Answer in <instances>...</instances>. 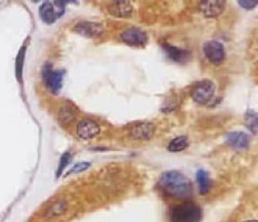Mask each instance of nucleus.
Wrapping results in <instances>:
<instances>
[{"label": "nucleus", "instance_id": "15", "mask_svg": "<svg viewBox=\"0 0 258 222\" xmlns=\"http://www.w3.org/2000/svg\"><path fill=\"white\" fill-rule=\"evenodd\" d=\"M196 178H197L198 189H199V193L201 196H206L210 190V180H209L208 173H207V171L199 169L196 173Z\"/></svg>", "mask_w": 258, "mask_h": 222}, {"label": "nucleus", "instance_id": "22", "mask_svg": "<svg viewBox=\"0 0 258 222\" xmlns=\"http://www.w3.org/2000/svg\"><path fill=\"white\" fill-rule=\"evenodd\" d=\"M90 166V164L89 163H79L75 165L71 168V170L69 171V172L67 173V175L69 174H72V173H79V172H82V171L87 170Z\"/></svg>", "mask_w": 258, "mask_h": 222}, {"label": "nucleus", "instance_id": "12", "mask_svg": "<svg viewBox=\"0 0 258 222\" xmlns=\"http://www.w3.org/2000/svg\"><path fill=\"white\" fill-rule=\"evenodd\" d=\"M226 141L229 146H232L235 149L243 150L247 149L248 146H250L251 138L245 132L242 131H234L229 132L227 136H226Z\"/></svg>", "mask_w": 258, "mask_h": 222}, {"label": "nucleus", "instance_id": "21", "mask_svg": "<svg viewBox=\"0 0 258 222\" xmlns=\"http://www.w3.org/2000/svg\"><path fill=\"white\" fill-rule=\"evenodd\" d=\"M64 210H66V203L63 201L57 202L56 205H54L52 209H50L49 216H59L64 214Z\"/></svg>", "mask_w": 258, "mask_h": 222}, {"label": "nucleus", "instance_id": "11", "mask_svg": "<svg viewBox=\"0 0 258 222\" xmlns=\"http://www.w3.org/2000/svg\"><path fill=\"white\" fill-rule=\"evenodd\" d=\"M225 2L220 0H209V1H204L199 3V10L204 13L207 18H215L218 17L220 13L224 11Z\"/></svg>", "mask_w": 258, "mask_h": 222}, {"label": "nucleus", "instance_id": "24", "mask_svg": "<svg viewBox=\"0 0 258 222\" xmlns=\"http://www.w3.org/2000/svg\"><path fill=\"white\" fill-rule=\"evenodd\" d=\"M246 222H257V220H250V221H246Z\"/></svg>", "mask_w": 258, "mask_h": 222}, {"label": "nucleus", "instance_id": "23", "mask_svg": "<svg viewBox=\"0 0 258 222\" xmlns=\"http://www.w3.org/2000/svg\"><path fill=\"white\" fill-rule=\"evenodd\" d=\"M238 4L244 9H247V10H252L257 6L256 1H238Z\"/></svg>", "mask_w": 258, "mask_h": 222}, {"label": "nucleus", "instance_id": "14", "mask_svg": "<svg viewBox=\"0 0 258 222\" xmlns=\"http://www.w3.org/2000/svg\"><path fill=\"white\" fill-rule=\"evenodd\" d=\"M164 49L166 54H167L168 58L175 62L184 63V62H187L191 58L190 52H187L185 49L175 47V46H172L169 44H164Z\"/></svg>", "mask_w": 258, "mask_h": 222}, {"label": "nucleus", "instance_id": "3", "mask_svg": "<svg viewBox=\"0 0 258 222\" xmlns=\"http://www.w3.org/2000/svg\"><path fill=\"white\" fill-rule=\"evenodd\" d=\"M216 87L214 82L208 79H205L194 87L192 91V98L198 105H207L210 103L215 95Z\"/></svg>", "mask_w": 258, "mask_h": 222}, {"label": "nucleus", "instance_id": "4", "mask_svg": "<svg viewBox=\"0 0 258 222\" xmlns=\"http://www.w3.org/2000/svg\"><path fill=\"white\" fill-rule=\"evenodd\" d=\"M64 76V72L63 70H53L49 64H46L43 69V78L46 86L55 95L59 94L62 90Z\"/></svg>", "mask_w": 258, "mask_h": 222}, {"label": "nucleus", "instance_id": "8", "mask_svg": "<svg viewBox=\"0 0 258 222\" xmlns=\"http://www.w3.org/2000/svg\"><path fill=\"white\" fill-rule=\"evenodd\" d=\"M100 127L98 123L93 121L90 119H84L77 124V135L81 139L85 140H89V139H94L99 135Z\"/></svg>", "mask_w": 258, "mask_h": 222}, {"label": "nucleus", "instance_id": "20", "mask_svg": "<svg viewBox=\"0 0 258 222\" xmlns=\"http://www.w3.org/2000/svg\"><path fill=\"white\" fill-rule=\"evenodd\" d=\"M70 158L71 156L69 152H64V154L62 156L61 161H59V166H58V170H57V178H59L63 173V171L64 170V168L68 166V164L70 163Z\"/></svg>", "mask_w": 258, "mask_h": 222}, {"label": "nucleus", "instance_id": "2", "mask_svg": "<svg viewBox=\"0 0 258 222\" xmlns=\"http://www.w3.org/2000/svg\"><path fill=\"white\" fill-rule=\"evenodd\" d=\"M172 222H200L202 219V210L196 203L186 201L174 207L169 212Z\"/></svg>", "mask_w": 258, "mask_h": 222}, {"label": "nucleus", "instance_id": "13", "mask_svg": "<svg viewBox=\"0 0 258 222\" xmlns=\"http://www.w3.org/2000/svg\"><path fill=\"white\" fill-rule=\"evenodd\" d=\"M110 15L119 18H127L131 16L133 8L129 1H114L107 7Z\"/></svg>", "mask_w": 258, "mask_h": 222}, {"label": "nucleus", "instance_id": "16", "mask_svg": "<svg viewBox=\"0 0 258 222\" xmlns=\"http://www.w3.org/2000/svg\"><path fill=\"white\" fill-rule=\"evenodd\" d=\"M59 121L63 124H69L71 123L76 118V112L70 106H63L61 111L58 113Z\"/></svg>", "mask_w": 258, "mask_h": 222}, {"label": "nucleus", "instance_id": "7", "mask_svg": "<svg viewBox=\"0 0 258 222\" xmlns=\"http://www.w3.org/2000/svg\"><path fill=\"white\" fill-rule=\"evenodd\" d=\"M122 40L130 47H145L148 44V36L138 28H130L121 35Z\"/></svg>", "mask_w": 258, "mask_h": 222}, {"label": "nucleus", "instance_id": "19", "mask_svg": "<svg viewBox=\"0 0 258 222\" xmlns=\"http://www.w3.org/2000/svg\"><path fill=\"white\" fill-rule=\"evenodd\" d=\"M24 58H25V47L20 49V52L18 53L17 60H16V75L18 80L21 81L22 77V67H24Z\"/></svg>", "mask_w": 258, "mask_h": 222}, {"label": "nucleus", "instance_id": "10", "mask_svg": "<svg viewBox=\"0 0 258 222\" xmlns=\"http://www.w3.org/2000/svg\"><path fill=\"white\" fill-rule=\"evenodd\" d=\"M155 127L153 123L141 122L132 126L130 131H129V135L132 139H136V140H148V139L153 137Z\"/></svg>", "mask_w": 258, "mask_h": 222}, {"label": "nucleus", "instance_id": "6", "mask_svg": "<svg viewBox=\"0 0 258 222\" xmlns=\"http://www.w3.org/2000/svg\"><path fill=\"white\" fill-rule=\"evenodd\" d=\"M204 54L207 59L213 64H216V66L222 63L226 57L224 46L217 40L207 41L204 45Z\"/></svg>", "mask_w": 258, "mask_h": 222}, {"label": "nucleus", "instance_id": "9", "mask_svg": "<svg viewBox=\"0 0 258 222\" xmlns=\"http://www.w3.org/2000/svg\"><path fill=\"white\" fill-rule=\"evenodd\" d=\"M77 34H79L87 38H96V37H100L104 32V28L100 24H96V22L89 21H80L73 28Z\"/></svg>", "mask_w": 258, "mask_h": 222}, {"label": "nucleus", "instance_id": "1", "mask_svg": "<svg viewBox=\"0 0 258 222\" xmlns=\"http://www.w3.org/2000/svg\"><path fill=\"white\" fill-rule=\"evenodd\" d=\"M159 186L168 196L187 200L193 194V184L185 174L176 170L166 171L159 178Z\"/></svg>", "mask_w": 258, "mask_h": 222}, {"label": "nucleus", "instance_id": "18", "mask_svg": "<svg viewBox=\"0 0 258 222\" xmlns=\"http://www.w3.org/2000/svg\"><path fill=\"white\" fill-rule=\"evenodd\" d=\"M245 122L247 128L253 133H257V113L253 110H248L245 114Z\"/></svg>", "mask_w": 258, "mask_h": 222}, {"label": "nucleus", "instance_id": "17", "mask_svg": "<svg viewBox=\"0 0 258 222\" xmlns=\"http://www.w3.org/2000/svg\"><path fill=\"white\" fill-rule=\"evenodd\" d=\"M188 147V140L186 137H177L174 140L170 141L168 146V150L170 152H181L185 150Z\"/></svg>", "mask_w": 258, "mask_h": 222}, {"label": "nucleus", "instance_id": "5", "mask_svg": "<svg viewBox=\"0 0 258 222\" xmlns=\"http://www.w3.org/2000/svg\"><path fill=\"white\" fill-rule=\"evenodd\" d=\"M64 12V2H44L40 6L39 15L46 24H54Z\"/></svg>", "mask_w": 258, "mask_h": 222}]
</instances>
